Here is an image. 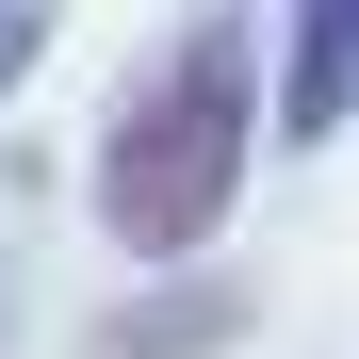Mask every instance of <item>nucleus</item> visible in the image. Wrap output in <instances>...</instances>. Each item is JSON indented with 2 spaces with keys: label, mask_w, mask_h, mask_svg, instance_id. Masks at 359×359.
<instances>
[{
  "label": "nucleus",
  "mask_w": 359,
  "mask_h": 359,
  "mask_svg": "<svg viewBox=\"0 0 359 359\" xmlns=\"http://www.w3.org/2000/svg\"><path fill=\"white\" fill-rule=\"evenodd\" d=\"M33 49H49V0H0V98L33 82Z\"/></svg>",
  "instance_id": "20e7f679"
},
{
  "label": "nucleus",
  "mask_w": 359,
  "mask_h": 359,
  "mask_svg": "<svg viewBox=\"0 0 359 359\" xmlns=\"http://www.w3.org/2000/svg\"><path fill=\"white\" fill-rule=\"evenodd\" d=\"M359 114V0H294V66H278V131L327 147Z\"/></svg>",
  "instance_id": "f03ea898"
},
{
  "label": "nucleus",
  "mask_w": 359,
  "mask_h": 359,
  "mask_svg": "<svg viewBox=\"0 0 359 359\" xmlns=\"http://www.w3.org/2000/svg\"><path fill=\"white\" fill-rule=\"evenodd\" d=\"M229 311H245V294H212V278H196V294H147V311L114 327V359H163V343H229Z\"/></svg>",
  "instance_id": "7ed1b4c3"
},
{
  "label": "nucleus",
  "mask_w": 359,
  "mask_h": 359,
  "mask_svg": "<svg viewBox=\"0 0 359 359\" xmlns=\"http://www.w3.org/2000/svg\"><path fill=\"white\" fill-rule=\"evenodd\" d=\"M245 131H262L245 17H196L131 98H114V131H98V229L131 262H196L229 229V196H245Z\"/></svg>",
  "instance_id": "f257e3e1"
}]
</instances>
